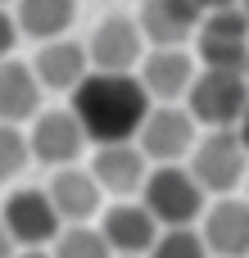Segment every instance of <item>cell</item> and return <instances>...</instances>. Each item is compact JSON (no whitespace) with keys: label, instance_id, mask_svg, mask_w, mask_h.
I'll use <instances>...</instances> for the list:
<instances>
[{"label":"cell","instance_id":"3","mask_svg":"<svg viewBox=\"0 0 249 258\" xmlns=\"http://www.w3.org/2000/svg\"><path fill=\"white\" fill-rule=\"evenodd\" d=\"M186 109L200 127H236L240 113L249 109V82L245 73H227V68H200L191 91H186Z\"/></svg>","mask_w":249,"mask_h":258},{"label":"cell","instance_id":"6","mask_svg":"<svg viewBox=\"0 0 249 258\" xmlns=\"http://www.w3.org/2000/svg\"><path fill=\"white\" fill-rule=\"evenodd\" d=\"M195 141H200V122L181 104H150L141 132H136V145L150 163H181L195 150Z\"/></svg>","mask_w":249,"mask_h":258},{"label":"cell","instance_id":"26","mask_svg":"<svg viewBox=\"0 0 249 258\" xmlns=\"http://www.w3.org/2000/svg\"><path fill=\"white\" fill-rule=\"evenodd\" d=\"M14 258H50V249H18Z\"/></svg>","mask_w":249,"mask_h":258},{"label":"cell","instance_id":"7","mask_svg":"<svg viewBox=\"0 0 249 258\" xmlns=\"http://www.w3.org/2000/svg\"><path fill=\"white\" fill-rule=\"evenodd\" d=\"M0 222H5V231L14 236V245H18V249H45V245L64 231V218L54 213L50 195H45V190H36V186L14 190V195L5 200Z\"/></svg>","mask_w":249,"mask_h":258},{"label":"cell","instance_id":"13","mask_svg":"<svg viewBox=\"0 0 249 258\" xmlns=\"http://www.w3.org/2000/svg\"><path fill=\"white\" fill-rule=\"evenodd\" d=\"M159 231H163V227L150 218V209H145V204H132V200L113 204V209L104 213V222H100L104 245H109L113 254H132V258L150 254L154 240H159Z\"/></svg>","mask_w":249,"mask_h":258},{"label":"cell","instance_id":"31","mask_svg":"<svg viewBox=\"0 0 249 258\" xmlns=\"http://www.w3.org/2000/svg\"><path fill=\"white\" fill-rule=\"evenodd\" d=\"M0 5H5V0H0Z\"/></svg>","mask_w":249,"mask_h":258},{"label":"cell","instance_id":"21","mask_svg":"<svg viewBox=\"0 0 249 258\" xmlns=\"http://www.w3.org/2000/svg\"><path fill=\"white\" fill-rule=\"evenodd\" d=\"M32 150H27V136L14 127V122H0V181H14L23 168H27Z\"/></svg>","mask_w":249,"mask_h":258},{"label":"cell","instance_id":"14","mask_svg":"<svg viewBox=\"0 0 249 258\" xmlns=\"http://www.w3.org/2000/svg\"><path fill=\"white\" fill-rule=\"evenodd\" d=\"M45 195H50V204H54V213L64 218V227H73V222H86V218H95L100 213V181L91 177V168H54V177H50V186H45Z\"/></svg>","mask_w":249,"mask_h":258},{"label":"cell","instance_id":"22","mask_svg":"<svg viewBox=\"0 0 249 258\" xmlns=\"http://www.w3.org/2000/svg\"><path fill=\"white\" fill-rule=\"evenodd\" d=\"M14 45H18V23H14V14L0 5V59H9Z\"/></svg>","mask_w":249,"mask_h":258},{"label":"cell","instance_id":"25","mask_svg":"<svg viewBox=\"0 0 249 258\" xmlns=\"http://www.w3.org/2000/svg\"><path fill=\"white\" fill-rule=\"evenodd\" d=\"M195 5H200V14H213V9H231L240 0H195Z\"/></svg>","mask_w":249,"mask_h":258},{"label":"cell","instance_id":"18","mask_svg":"<svg viewBox=\"0 0 249 258\" xmlns=\"http://www.w3.org/2000/svg\"><path fill=\"white\" fill-rule=\"evenodd\" d=\"M14 23H18V36H32V41H54L73 27L77 18V0H14Z\"/></svg>","mask_w":249,"mask_h":258},{"label":"cell","instance_id":"20","mask_svg":"<svg viewBox=\"0 0 249 258\" xmlns=\"http://www.w3.org/2000/svg\"><path fill=\"white\" fill-rule=\"evenodd\" d=\"M145 258H209V245L195 227H168V231H159L154 249Z\"/></svg>","mask_w":249,"mask_h":258},{"label":"cell","instance_id":"12","mask_svg":"<svg viewBox=\"0 0 249 258\" xmlns=\"http://www.w3.org/2000/svg\"><path fill=\"white\" fill-rule=\"evenodd\" d=\"M91 177L100 181V190L109 195H136L150 177V159L141 154L136 141H113V145H95L91 159Z\"/></svg>","mask_w":249,"mask_h":258},{"label":"cell","instance_id":"11","mask_svg":"<svg viewBox=\"0 0 249 258\" xmlns=\"http://www.w3.org/2000/svg\"><path fill=\"white\" fill-rule=\"evenodd\" d=\"M195 54H186L181 45H150V54L141 59V86L150 91V100H159V104H177L186 91H191V82H195Z\"/></svg>","mask_w":249,"mask_h":258},{"label":"cell","instance_id":"8","mask_svg":"<svg viewBox=\"0 0 249 258\" xmlns=\"http://www.w3.org/2000/svg\"><path fill=\"white\" fill-rule=\"evenodd\" d=\"M86 132L82 122L73 118V109H41L32 118V136H27V150L36 163H50V168H68L82 159L86 150Z\"/></svg>","mask_w":249,"mask_h":258},{"label":"cell","instance_id":"9","mask_svg":"<svg viewBox=\"0 0 249 258\" xmlns=\"http://www.w3.org/2000/svg\"><path fill=\"white\" fill-rule=\"evenodd\" d=\"M141 54H145V36H141L136 18H127V14H109L104 23H95V32L86 41V59L100 73H132L141 63Z\"/></svg>","mask_w":249,"mask_h":258},{"label":"cell","instance_id":"15","mask_svg":"<svg viewBox=\"0 0 249 258\" xmlns=\"http://www.w3.org/2000/svg\"><path fill=\"white\" fill-rule=\"evenodd\" d=\"M32 73H36L41 91H73V86L91 73L86 45H77V41H68V36L41 41V50H36V59H32Z\"/></svg>","mask_w":249,"mask_h":258},{"label":"cell","instance_id":"4","mask_svg":"<svg viewBox=\"0 0 249 258\" xmlns=\"http://www.w3.org/2000/svg\"><path fill=\"white\" fill-rule=\"evenodd\" d=\"M249 172V154L236 141L231 127H213L209 136L195 141L191 150V177L204 186V195H231L236 186H245Z\"/></svg>","mask_w":249,"mask_h":258},{"label":"cell","instance_id":"24","mask_svg":"<svg viewBox=\"0 0 249 258\" xmlns=\"http://www.w3.org/2000/svg\"><path fill=\"white\" fill-rule=\"evenodd\" d=\"M18 254V245H14V236L5 231V222H0V258H14Z\"/></svg>","mask_w":249,"mask_h":258},{"label":"cell","instance_id":"10","mask_svg":"<svg viewBox=\"0 0 249 258\" xmlns=\"http://www.w3.org/2000/svg\"><path fill=\"white\" fill-rule=\"evenodd\" d=\"M200 236L213 258H249V200L218 195L200 218Z\"/></svg>","mask_w":249,"mask_h":258},{"label":"cell","instance_id":"17","mask_svg":"<svg viewBox=\"0 0 249 258\" xmlns=\"http://www.w3.org/2000/svg\"><path fill=\"white\" fill-rule=\"evenodd\" d=\"M41 113V82L32 73V63L18 59H0V122H27Z\"/></svg>","mask_w":249,"mask_h":258},{"label":"cell","instance_id":"19","mask_svg":"<svg viewBox=\"0 0 249 258\" xmlns=\"http://www.w3.org/2000/svg\"><path fill=\"white\" fill-rule=\"evenodd\" d=\"M50 258H113V249L104 245V236L86 222H73L64 227L54 240H50Z\"/></svg>","mask_w":249,"mask_h":258},{"label":"cell","instance_id":"28","mask_svg":"<svg viewBox=\"0 0 249 258\" xmlns=\"http://www.w3.org/2000/svg\"><path fill=\"white\" fill-rule=\"evenodd\" d=\"M113 258H132V254H113Z\"/></svg>","mask_w":249,"mask_h":258},{"label":"cell","instance_id":"5","mask_svg":"<svg viewBox=\"0 0 249 258\" xmlns=\"http://www.w3.org/2000/svg\"><path fill=\"white\" fill-rule=\"evenodd\" d=\"M195 50H200L204 68L245 73V63H249V14L240 5L204 14L200 27H195Z\"/></svg>","mask_w":249,"mask_h":258},{"label":"cell","instance_id":"29","mask_svg":"<svg viewBox=\"0 0 249 258\" xmlns=\"http://www.w3.org/2000/svg\"><path fill=\"white\" fill-rule=\"evenodd\" d=\"M245 82H249V63H245Z\"/></svg>","mask_w":249,"mask_h":258},{"label":"cell","instance_id":"16","mask_svg":"<svg viewBox=\"0 0 249 258\" xmlns=\"http://www.w3.org/2000/svg\"><path fill=\"white\" fill-rule=\"evenodd\" d=\"M200 5L195 0H145L141 5V36L150 45H181L200 27Z\"/></svg>","mask_w":249,"mask_h":258},{"label":"cell","instance_id":"27","mask_svg":"<svg viewBox=\"0 0 249 258\" xmlns=\"http://www.w3.org/2000/svg\"><path fill=\"white\" fill-rule=\"evenodd\" d=\"M240 9H245V14H249V0H240Z\"/></svg>","mask_w":249,"mask_h":258},{"label":"cell","instance_id":"1","mask_svg":"<svg viewBox=\"0 0 249 258\" xmlns=\"http://www.w3.org/2000/svg\"><path fill=\"white\" fill-rule=\"evenodd\" d=\"M73 118L82 122L91 145H113V141H136L145 113H150V91L141 86L136 73H100L91 68L73 91Z\"/></svg>","mask_w":249,"mask_h":258},{"label":"cell","instance_id":"30","mask_svg":"<svg viewBox=\"0 0 249 258\" xmlns=\"http://www.w3.org/2000/svg\"><path fill=\"white\" fill-rule=\"evenodd\" d=\"M245 186H249V172H245Z\"/></svg>","mask_w":249,"mask_h":258},{"label":"cell","instance_id":"23","mask_svg":"<svg viewBox=\"0 0 249 258\" xmlns=\"http://www.w3.org/2000/svg\"><path fill=\"white\" fill-rule=\"evenodd\" d=\"M231 132H236V141L245 145V154H249V109H245V113H240V122H236Z\"/></svg>","mask_w":249,"mask_h":258},{"label":"cell","instance_id":"2","mask_svg":"<svg viewBox=\"0 0 249 258\" xmlns=\"http://www.w3.org/2000/svg\"><path fill=\"white\" fill-rule=\"evenodd\" d=\"M209 195H204V186L191 177V168H181V163H159V168H150V177H145V186H141V204L150 209V218L168 231V227H195L200 218H204V204Z\"/></svg>","mask_w":249,"mask_h":258}]
</instances>
